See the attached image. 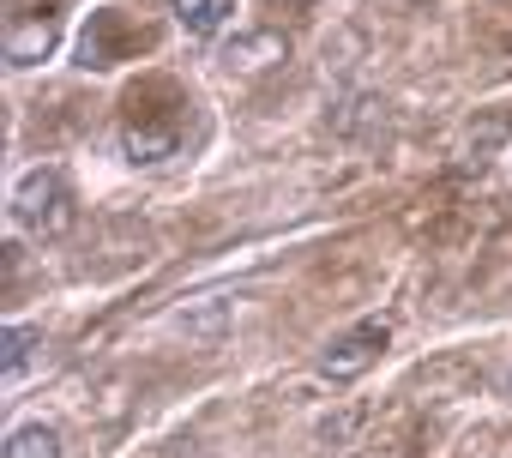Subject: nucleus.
<instances>
[{
    "mask_svg": "<svg viewBox=\"0 0 512 458\" xmlns=\"http://www.w3.org/2000/svg\"><path fill=\"white\" fill-rule=\"evenodd\" d=\"M386 350V320H362V326H350L344 338H332L326 344V356H320V374H332V380H356V374H368L374 368V356Z\"/></svg>",
    "mask_w": 512,
    "mask_h": 458,
    "instance_id": "obj_2",
    "label": "nucleus"
},
{
    "mask_svg": "<svg viewBox=\"0 0 512 458\" xmlns=\"http://www.w3.org/2000/svg\"><path fill=\"white\" fill-rule=\"evenodd\" d=\"M55 37H61L55 13H31V19H13V25H7V67H31V61H43V55L55 49Z\"/></svg>",
    "mask_w": 512,
    "mask_h": 458,
    "instance_id": "obj_3",
    "label": "nucleus"
},
{
    "mask_svg": "<svg viewBox=\"0 0 512 458\" xmlns=\"http://www.w3.org/2000/svg\"><path fill=\"white\" fill-rule=\"evenodd\" d=\"M296 7H308V0H296Z\"/></svg>",
    "mask_w": 512,
    "mask_h": 458,
    "instance_id": "obj_8",
    "label": "nucleus"
},
{
    "mask_svg": "<svg viewBox=\"0 0 512 458\" xmlns=\"http://www.w3.org/2000/svg\"><path fill=\"white\" fill-rule=\"evenodd\" d=\"M175 139H181V127H139V121L121 133V145H127L133 163H163L175 151Z\"/></svg>",
    "mask_w": 512,
    "mask_h": 458,
    "instance_id": "obj_6",
    "label": "nucleus"
},
{
    "mask_svg": "<svg viewBox=\"0 0 512 458\" xmlns=\"http://www.w3.org/2000/svg\"><path fill=\"white\" fill-rule=\"evenodd\" d=\"M0 458H61V428H49V422H25V428L7 434Z\"/></svg>",
    "mask_w": 512,
    "mask_h": 458,
    "instance_id": "obj_5",
    "label": "nucleus"
},
{
    "mask_svg": "<svg viewBox=\"0 0 512 458\" xmlns=\"http://www.w3.org/2000/svg\"><path fill=\"white\" fill-rule=\"evenodd\" d=\"M0 344H7V350H0V374H7V386H19L25 368H31V356H37V344H43V332L37 326H7Z\"/></svg>",
    "mask_w": 512,
    "mask_h": 458,
    "instance_id": "obj_7",
    "label": "nucleus"
},
{
    "mask_svg": "<svg viewBox=\"0 0 512 458\" xmlns=\"http://www.w3.org/2000/svg\"><path fill=\"white\" fill-rule=\"evenodd\" d=\"M13 223L31 229L37 242H61L73 229V187L61 169H31L13 187Z\"/></svg>",
    "mask_w": 512,
    "mask_h": 458,
    "instance_id": "obj_1",
    "label": "nucleus"
},
{
    "mask_svg": "<svg viewBox=\"0 0 512 458\" xmlns=\"http://www.w3.org/2000/svg\"><path fill=\"white\" fill-rule=\"evenodd\" d=\"M169 13L181 19V31H193V37H217V31L229 25V13H235V0H169Z\"/></svg>",
    "mask_w": 512,
    "mask_h": 458,
    "instance_id": "obj_4",
    "label": "nucleus"
}]
</instances>
